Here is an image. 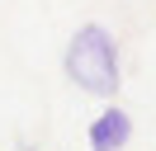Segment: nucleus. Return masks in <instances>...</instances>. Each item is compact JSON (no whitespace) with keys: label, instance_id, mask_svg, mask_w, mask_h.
I'll list each match as a JSON object with an SVG mask.
<instances>
[{"label":"nucleus","instance_id":"f257e3e1","mask_svg":"<svg viewBox=\"0 0 156 151\" xmlns=\"http://www.w3.org/2000/svg\"><path fill=\"white\" fill-rule=\"evenodd\" d=\"M62 71L76 90L95 94V99H114L118 85H123V52H118V38L104 24H80L66 38V52H62Z\"/></svg>","mask_w":156,"mask_h":151},{"label":"nucleus","instance_id":"f03ea898","mask_svg":"<svg viewBox=\"0 0 156 151\" xmlns=\"http://www.w3.org/2000/svg\"><path fill=\"white\" fill-rule=\"evenodd\" d=\"M85 142H90V151H123L133 142V113L118 109V104H104L95 113V123H90Z\"/></svg>","mask_w":156,"mask_h":151},{"label":"nucleus","instance_id":"7ed1b4c3","mask_svg":"<svg viewBox=\"0 0 156 151\" xmlns=\"http://www.w3.org/2000/svg\"><path fill=\"white\" fill-rule=\"evenodd\" d=\"M24 151H33V146H24Z\"/></svg>","mask_w":156,"mask_h":151}]
</instances>
